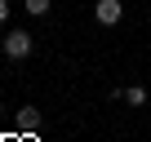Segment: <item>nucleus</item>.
Masks as SVG:
<instances>
[{"label":"nucleus","instance_id":"f03ea898","mask_svg":"<svg viewBox=\"0 0 151 142\" xmlns=\"http://www.w3.org/2000/svg\"><path fill=\"white\" fill-rule=\"evenodd\" d=\"M93 18H98L102 27H116V22L124 18V5H120V0H98V5H93Z\"/></svg>","mask_w":151,"mask_h":142},{"label":"nucleus","instance_id":"7ed1b4c3","mask_svg":"<svg viewBox=\"0 0 151 142\" xmlns=\"http://www.w3.org/2000/svg\"><path fill=\"white\" fill-rule=\"evenodd\" d=\"M40 124H45V115H40L36 107H22V111H18V133H36Z\"/></svg>","mask_w":151,"mask_h":142},{"label":"nucleus","instance_id":"f257e3e1","mask_svg":"<svg viewBox=\"0 0 151 142\" xmlns=\"http://www.w3.org/2000/svg\"><path fill=\"white\" fill-rule=\"evenodd\" d=\"M31 44H36V40H31L27 31H5V40H0L5 58H14V62H18V58H27V53H31Z\"/></svg>","mask_w":151,"mask_h":142},{"label":"nucleus","instance_id":"423d86ee","mask_svg":"<svg viewBox=\"0 0 151 142\" xmlns=\"http://www.w3.org/2000/svg\"><path fill=\"white\" fill-rule=\"evenodd\" d=\"M0 22H9V0H0Z\"/></svg>","mask_w":151,"mask_h":142},{"label":"nucleus","instance_id":"20e7f679","mask_svg":"<svg viewBox=\"0 0 151 142\" xmlns=\"http://www.w3.org/2000/svg\"><path fill=\"white\" fill-rule=\"evenodd\" d=\"M120 98H124L129 107H147V98H151V93H147L142 85H129V89H120Z\"/></svg>","mask_w":151,"mask_h":142},{"label":"nucleus","instance_id":"0eeeda50","mask_svg":"<svg viewBox=\"0 0 151 142\" xmlns=\"http://www.w3.org/2000/svg\"><path fill=\"white\" fill-rule=\"evenodd\" d=\"M0 111H5V107H0Z\"/></svg>","mask_w":151,"mask_h":142},{"label":"nucleus","instance_id":"39448f33","mask_svg":"<svg viewBox=\"0 0 151 142\" xmlns=\"http://www.w3.org/2000/svg\"><path fill=\"white\" fill-rule=\"evenodd\" d=\"M22 9H27L31 18H45V14H49V0H22Z\"/></svg>","mask_w":151,"mask_h":142}]
</instances>
